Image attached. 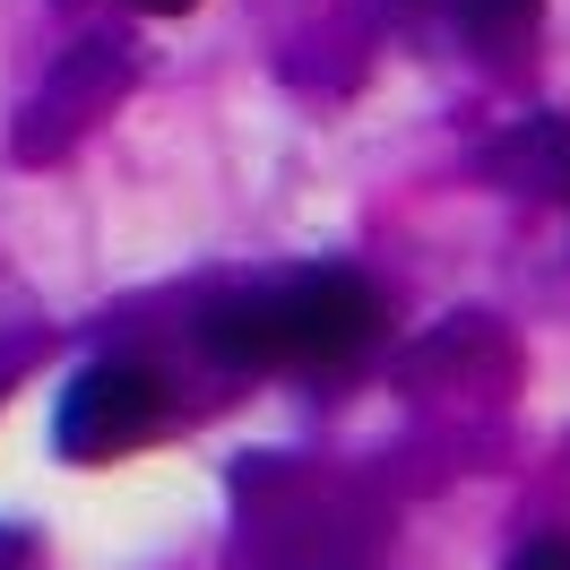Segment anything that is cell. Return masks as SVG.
Returning a JSON list of instances; mask_svg holds the SVG:
<instances>
[{
	"label": "cell",
	"mask_w": 570,
	"mask_h": 570,
	"mask_svg": "<svg viewBox=\"0 0 570 570\" xmlns=\"http://www.w3.org/2000/svg\"><path fill=\"white\" fill-rule=\"evenodd\" d=\"M381 328V303L372 285L346 277V268H303V277L250 285V294H225L199 312V346L234 372H321V363H346L372 346Z\"/></svg>",
	"instance_id": "1"
},
{
	"label": "cell",
	"mask_w": 570,
	"mask_h": 570,
	"mask_svg": "<svg viewBox=\"0 0 570 570\" xmlns=\"http://www.w3.org/2000/svg\"><path fill=\"white\" fill-rule=\"evenodd\" d=\"M165 424H174V390L147 363H87L70 390H61L52 441H61V459L105 466V459H130L139 441H156Z\"/></svg>",
	"instance_id": "2"
},
{
	"label": "cell",
	"mask_w": 570,
	"mask_h": 570,
	"mask_svg": "<svg viewBox=\"0 0 570 570\" xmlns=\"http://www.w3.org/2000/svg\"><path fill=\"white\" fill-rule=\"evenodd\" d=\"M121 96H130V43H121V36H87L70 61L27 96L18 130H9V156H18V165H52V156H70V147L87 139Z\"/></svg>",
	"instance_id": "3"
},
{
	"label": "cell",
	"mask_w": 570,
	"mask_h": 570,
	"mask_svg": "<svg viewBox=\"0 0 570 570\" xmlns=\"http://www.w3.org/2000/svg\"><path fill=\"white\" fill-rule=\"evenodd\" d=\"M484 181L528 190V199H570V121L535 112L519 130H501V139L484 147Z\"/></svg>",
	"instance_id": "4"
},
{
	"label": "cell",
	"mask_w": 570,
	"mask_h": 570,
	"mask_svg": "<svg viewBox=\"0 0 570 570\" xmlns=\"http://www.w3.org/2000/svg\"><path fill=\"white\" fill-rule=\"evenodd\" d=\"M406 381H424V390L484 381V390H501V381H510V337H501L493 321H450L441 337H424V346L406 355Z\"/></svg>",
	"instance_id": "5"
},
{
	"label": "cell",
	"mask_w": 570,
	"mask_h": 570,
	"mask_svg": "<svg viewBox=\"0 0 570 570\" xmlns=\"http://www.w3.org/2000/svg\"><path fill=\"white\" fill-rule=\"evenodd\" d=\"M36 355H43V337H36V328H27V337H0V397L18 390L27 372H36Z\"/></svg>",
	"instance_id": "6"
},
{
	"label": "cell",
	"mask_w": 570,
	"mask_h": 570,
	"mask_svg": "<svg viewBox=\"0 0 570 570\" xmlns=\"http://www.w3.org/2000/svg\"><path fill=\"white\" fill-rule=\"evenodd\" d=\"M510 570H570V544H562V535H535V544L510 553Z\"/></svg>",
	"instance_id": "7"
},
{
	"label": "cell",
	"mask_w": 570,
	"mask_h": 570,
	"mask_svg": "<svg viewBox=\"0 0 570 570\" xmlns=\"http://www.w3.org/2000/svg\"><path fill=\"white\" fill-rule=\"evenodd\" d=\"M466 18H475V27H519V18H528L535 0H459Z\"/></svg>",
	"instance_id": "8"
},
{
	"label": "cell",
	"mask_w": 570,
	"mask_h": 570,
	"mask_svg": "<svg viewBox=\"0 0 570 570\" xmlns=\"http://www.w3.org/2000/svg\"><path fill=\"white\" fill-rule=\"evenodd\" d=\"M0 570H36V544L27 535H0Z\"/></svg>",
	"instance_id": "9"
},
{
	"label": "cell",
	"mask_w": 570,
	"mask_h": 570,
	"mask_svg": "<svg viewBox=\"0 0 570 570\" xmlns=\"http://www.w3.org/2000/svg\"><path fill=\"white\" fill-rule=\"evenodd\" d=\"M139 9H156V18H181V9H199V0H139Z\"/></svg>",
	"instance_id": "10"
}]
</instances>
